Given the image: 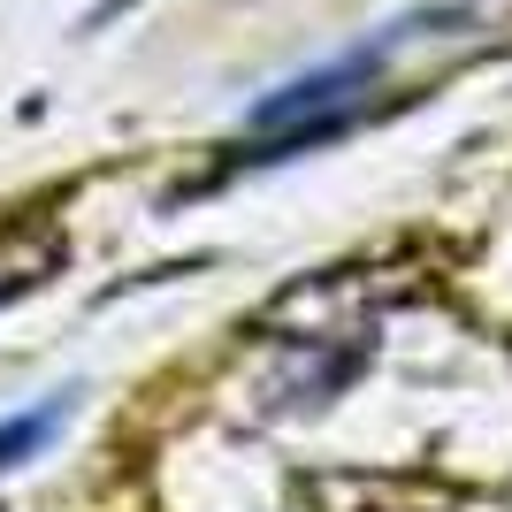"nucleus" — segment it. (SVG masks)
<instances>
[{
	"label": "nucleus",
	"mask_w": 512,
	"mask_h": 512,
	"mask_svg": "<svg viewBox=\"0 0 512 512\" xmlns=\"http://www.w3.org/2000/svg\"><path fill=\"white\" fill-rule=\"evenodd\" d=\"M390 46H398V31H383V39H375V46H352L344 62L314 69V77H299V85L268 92V100L253 107V130H291L299 146H314V138H329V130L344 123V107H352V100H360L367 85H375V77H383Z\"/></svg>",
	"instance_id": "f257e3e1"
},
{
	"label": "nucleus",
	"mask_w": 512,
	"mask_h": 512,
	"mask_svg": "<svg viewBox=\"0 0 512 512\" xmlns=\"http://www.w3.org/2000/svg\"><path fill=\"white\" fill-rule=\"evenodd\" d=\"M62 398H46V406H31V413H16V421H0V474L8 467H23V459H31V451L46 444V436H54V428H62Z\"/></svg>",
	"instance_id": "f03ea898"
}]
</instances>
